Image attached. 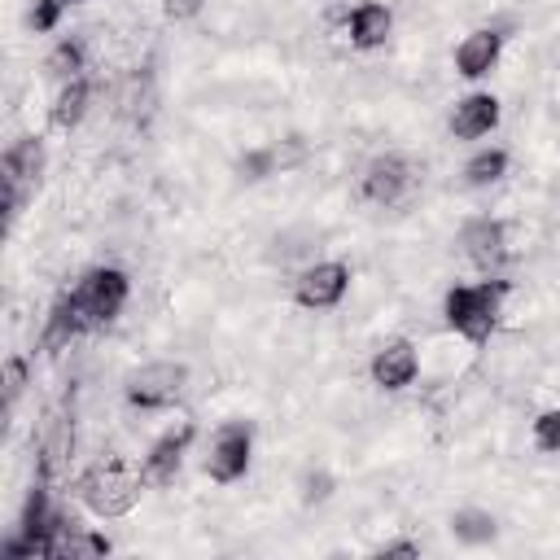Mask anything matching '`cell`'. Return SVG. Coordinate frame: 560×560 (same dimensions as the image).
I'll list each match as a JSON object with an SVG mask.
<instances>
[{"mask_svg":"<svg viewBox=\"0 0 560 560\" xmlns=\"http://www.w3.org/2000/svg\"><path fill=\"white\" fill-rule=\"evenodd\" d=\"M44 74L57 79V83H70L83 74V44L79 39H57L44 57Z\"/></svg>","mask_w":560,"mask_h":560,"instance_id":"ffe728a7","label":"cell"},{"mask_svg":"<svg viewBox=\"0 0 560 560\" xmlns=\"http://www.w3.org/2000/svg\"><path fill=\"white\" fill-rule=\"evenodd\" d=\"M88 101H92V88H88L83 74L70 79V83H61L57 96H52V105H48V122L57 131H74L83 122V114H88Z\"/></svg>","mask_w":560,"mask_h":560,"instance_id":"2e32d148","label":"cell"},{"mask_svg":"<svg viewBox=\"0 0 560 560\" xmlns=\"http://www.w3.org/2000/svg\"><path fill=\"white\" fill-rule=\"evenodd\" d=\"M416 372H420V354H416V346L407 341V337H389V341H381L376 346V354H372V363H368V376H372V385L376 389H407L411 381H416Z\"/></svg>","mask_w":560,"mask_h":560,"instance_id":"9c48e42d","label":"cell"},{"mask_svg":"<svg viewBox=\"0 0 560 560\" xmlns=\"http://www.w3.org/2000/svg\"><path fill=\"white\" fill-rule=\"evenodd\" d=\"M61 13H66V4H61V0H35V9H31V31H35V35L57 31Z\"/></svg>","mask_w":560,"mask_h":560,"instance_id":"603a6c76","label":"cell"},{"mask_svg":"<svg viewBox=\"0 0 560 560\" xmlns=\"http://www.w3.org/2000/svg\"><path fill=\"white\" fill-rule=\"evenodd\" d=\"M499 52H503V31L477 26V31H468L455 44V74L468 79V83H477V79H486L499 66Z\"/></svg>","mask_w":560,"mask_h":560,"instance_id":"8fae6325","label":"cell"},{"mask_svg":"<svg viewBox=\"0 0 560 560\" xmlns=\"http://www.w3.org/2000/svg\"><path fill=\"white\" fill-rule=\"evenodd\" d=\"M346 289H350V267L341 258H324V262H311L298 271L293 302L302 311H332V306H341Z\"/></svg>","mask_w":560,"mask_h":560,"instance_id":"8992f818","label":"cell"},{"mask_svg":"<svg viewBox=\"0 0 560 560\" xmlns=\"http://www.w3.org/2000/svg\"><path fill=\"white\" fill-rule=\"evenodd\" d=\"M184 389H188V363H175V359L140 363V368L127 372V381H122L127 402L140 407V411H162V407H171Z\"/></svg>","mask_w":560,"mask_h":560,"instance_id":"277c9868","label":"cell"},{"mask_svg":"<svg viewBox=\"0 0 560 560\" xmlns=\"http://www.w3.org/2000/svg\"><path fill=\"white\" fill-rule=\"evenodd\" d=\"M127 298H131V280L118 267H88L79 276V284L70 289V302L79 306V315H83L88 328H101V324L118 319V311L127 306Z\"/></svg>","mask_w":560,"mask_h":560,"instance_id":"7a4b0ae2","label":"cell"},{"mask_svg":"<svg viewBox=\"0 0 560 560\" xmlns=\"http://www.w3.org/2000/svg\"><path fill=\"white\" fill-rule=\"evenodd\" d=\"M376 556H381V560H389V556H420V542H411V538H398V542H385V547H376Z\"/></svg>","mask_w":560,"mask_h":560,"instance_id":"4316f807","label":"cell"},{"mask_svg":"<svg viewBox=\"0 0 560 560\" xmlns=\"http://www.w3.org/2000/svg\"><path fill=\"white\" fill-rule=\"evenodd\" d=\"M22 385H26V359H22V354H13V359L4 363V407H13V402H18Z\"/></svg>","mask_w":560,"mask_h":560,"instance_id":"cb8c5ba5","label":"cell"},{"mask_svg":"<svg viewBox=\"0 0 560 560\" xmlns=\"http://www.w3.org/2000/svg\"><path fill=\"white\" fill-rule=\"evenodd\" d=\"M346 31H350V44H354L359 52L385 48V39L394 35V13H389V4H381V0H363V4L350 9Z\"/></svg>","mask_w":560,"mask_h":560,"instance_id":"4fadbf2b","label":"cell"},{"mask_svg":"<svg viewBox=\"0 0 560 560\" xmlns=\"http://www.w3.org/2000/svg\"><path fill=\"white\" fill-rule=\"evenodd\" d=\"M499 114L503 109H499L494 92H468L451 109V136L455 140H481V136H490L499 127Z\"/></svg>","mask_w":560,"mask_h":560,"instance_id":"7c38bea8","label":"cell"},{"mask_svg":"<svg viewBox=\"0 0 560 560\" xmlns=\"http://www.w3.org/2000/svg\"><path fill=\"white\" fill-rule=\"evenodd\" d=\"M411 188V162L402 153H376L359 179V192L372 206H398Z\"/></svg>","mask_w":560,"mask_h":560,"instance_id":"52a82bcc","label":"cell"},{"mask_svg":"<svg viewBox=\"0 0 560 560\" xmlns=\"http://www.w3.org/2000/svg\"><path fill=\"white\" fill-rule=\"evenodd\" d=\"M79 332H88V324H83V315H79V306L70 302V293H61L57 302H52V311H48V319H44V332H39V346L48 350V354H57V350H66Z\"/></svg>","mask_w":560,"mask_h":560,"instance_id":"9a60e30c","label":"cell"},{"mask_svg":"<svg viewBox=\"0 0 560 560\" xmlns=\"http://www.w3.org/2000/svg\"><path fill=\"white\" fill-rule=\"evenodd\" d=\"M459 249H464V258H468L472 267H481V271L490 276V271H499L503 258H508V228H503L499 219H490V214H477V219H468V223L459 228Z\"/></svg>","mask_w":560,"mask_h":560,"instance_id":"ba28073f","label":"cell"},{"mask_svg":"<svg viewBox=\"0 0 560 560\" xmlns=\"http://www.w3.org/2000/svg\"><path fill=\"white\" fill-rule=\"evenodd\" d=\"M503 298H508V280H477V284H451L446 298H442V315L446 324L472 341V346H486L494 324H499V311H503Z\"/></svg>","mask_w":560,"mask_h":560,"instance_id":"6da1fadb","label":"cell"},{"mask_svg":"<svg viewBox=\"0 0 560 560\" xmlns=\"http://www.w3.org/2000/svg\"><path fill=\"white\" fill-rule=\"evenodd\" d=\"M332 494V477L328 472H306L302 477V503H324Z\"/></svg>","mask_w":560,"mask_h":560,"instance_id":"d4e9b609","label":"cell"},{"mask_svg":"<svg viewBox=\"0 0 560 560\" xmlns=\"http://www.w3.org/2000/svg\"><path fill=\"white\" fill-rule=\"evenodd\" d=\"M451 534H455V542H464V547H486V542H494L499 521H494V512H486V508H455V512H451Z\"/></svg>","mask_w":560,"mask_h":560,"instance_id":"e0dca14e","label":"cell"},{"mask_svg":"<svg viewBox=\"0 0 560 560\" xmlns=\"http://www.w3.org/2000/svg\"><path fill=\"white\" fill-rule=\"evenodd\" d=\"M70 451H74V424L70 420H52L48 438L39 442V472H44V481H52L66 468Z\"/></svg>","mask_w":560,"mask_h":560,"instance_id":"ac0fdd59","label":"cell"},{"mask_svg":"<svg viewBox=\"0 0 560 560\" xmlns=\"http://www.w3.org/2000/svg\"><path fill=\"white\" fill-rule=\"evenodd\" d=\"M192 433H197L192 424H179V429H166V433L149 446V455L140 459V477H144V486L162 490V486H171V481L179 477V468H184V451H188Z\"/></svg>","mask_w":560,"mask_h":560,"instance_id":"30bf717a","label":"cell"},{"mask_svg":"<svg viewBox=\"0 0 560 560\" xmlns=\"http://www.w3.org/2000/svg\"><path fill=\"white\" fill-rule=\"evenodd\" d=\"M201 9H206V0H162L166 22H192Z\"/></svg>","mask_w":560,"mask_h":560,"instance_id":"484cf974","label":"cell"},{"mask_svg":"<svg viewBox=\"0 0 560 560\" xmlns=\"http://www.w3.org/2000/svg\"><path fill=\"white\" fill-rule=\"evenodd\" d=\"M508 149H477L468 162H464V184L468 188H490V184H499L503 175H508Z\"/></svg>","mask_w":560,"mask_h":560,"instance_id":"d6986e66","label":"cell"},{"mask_svg":"<svg viewBox=\"0 0 560 560\" xmlns=\"http://www.w3.org/2000/svg\"><path fill=\"white\" fill-rule=\"evenodd\" d=\"M534 446L542 455H560V407H547L534 416Z\"/></svg>","mask_w":560,"mask_h":560,"instance_id":"7402d4cb","label":"cell"},{"mask_svg":"<svg viewBox=\"0 0 560 560\" xmlns=\"http://www.w3.org/2000/svg\"><path fill=\"white\" fill-rule=\"evenodd\" d=\"M61 4H66V9H70V4H79V0H61Z\"/></svg>","mask_w":560,"mask_h":560,"instance_id":"83f0119b","label":"cell"},{"mask_svg":"<svg viewBox=\"0 0 560 560\" xmlns=\"http://www.w3.org/2000/svg\"><path fill=\"white\" fill-rule=\"evenodd\" d=\"M140 486H144V477H140V472H127V468L114 459V464H96V468L79 481V494H83V503H88L92 516L114 521V516H127V512L140 503Z\"/></svg>","mask_w":560,"mask_h":560,"instance_id":"3957f363","label":"cell"},{"mask_svg":"<svg viewBox=\"0 0 560 560\" xmlns=\"http://www.w3.org/2000/svg\"><path fill=\"white\" fill-rule=\"evenodd\" d=\"M0 166H4V179L22 184V188L39 184V175H44V140L39 136H18L4 149V162Z\"/></svg>","mask_w":560,"mask_h":560,"instance_id":"5bb4252c","label":"cell"},{"mask_svg":"<svg viewBox=\"0 0 560 560\" xmlns=\"http://www.w3.org/2000/svg\"><path fill=\"white\" fill-rule=\"evenodd\" d=\"M249 459H254V424L249 420H223L210 438L206 477L214 486H232L249 472Z\"/></svg>","mask_w":560,"mask_h":560,"instance_id":"5b68a950","label":"cell"},{"mask_svg":"<svg viewBox=\"0 0 560 560\" xmlns=\"http://www.w3.org/2000/svg\"><path fill=\"white\" fill-rule=\"evenodd\" d=\"M276 166H280V149H249V153L236 162V175H241L245 184H258V179L276 175Z\"/></svg>","mask_w":560,"mask_h":560,"instance_id":"44dd1931","label":"cell"}]
</instances>
